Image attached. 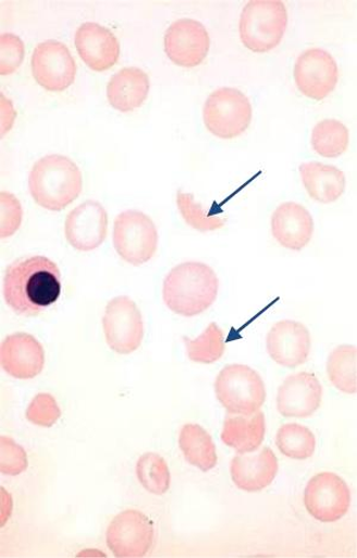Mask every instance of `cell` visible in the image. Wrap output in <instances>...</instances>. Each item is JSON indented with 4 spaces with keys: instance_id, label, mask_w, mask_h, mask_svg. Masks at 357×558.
<instances>
[{
    "instance_id": "6da1fadb",
    "label": "cell",
    "mask_w": 357,
    "mask_h": 558,
    "mask_svg": "<svg viewBox=\"0 0 357 558\" xmlns=\"http://www.w3.org/2000/svg\"><path fill=\"white\" fill-rule=\"evenodd\" d=\"M62 293L61 271L46 256H29L16 259L7 267L3 295L15 314L35 317L53 306Z\"/></svg>"
},
{
    "instance_id": "7a4b0ae2",
    "label": "cell",
    "mask_w": 357,
    "mask_h": 558,
    "mask_svg": "<svg viewBox=\"0 0 357 558\" xmlns=\"http://www.w3.org/2000/svg\"><path fill=\"white\" fill-rule=\"evenodd\" d=\"M219 290V277L210 266L189 262L175 266L165 276L162 298L172 313L193 318L213 305Z\"/></svg>"
},
{
    "instance_id": "3957f363",
    "label": "cell",
    "mask_w": 357,
    "mask_h": 558,
    "mask_svg": "<svg viewBox=\"0 0 357 558\" xmlns=\"http://www.w3.org/2000/svg\"><path fill=\"white\" fill-rule=\"evenodd\" d=\"M28 185L38 206L60 213L81 197L84 179L81 168L72 159L50 154L35 162Z\"/></svg>"
},
{
    "instance_id": "277c9868",
    "label": "cell",
    "mask_w": 357,
    "mask_h": 558,
    "mask_svg": "<svg viewBox=\"0 0 357 558\" xmlns=\"http://www.w3.org/2000/svg\"><path fill=\"white\" fill-rule=\"evenodd\" d=\"M287 24V9L280 0H250L239 19L241 41L253 53H268L283 41Z\"/></svg>"
},
{
    "instance_id": "5b68a950",
    "label": "cell",
    "mask_w": 357,
    "mask_h": 558,
    "mask_svg": "<svg viewBox=\"0 0 357 558\" xmlns=\"http://www.w3.org/2000/svg\"><path fill=\"white\" fill-rule=\"evenodd\" d=\"M214 392L229 414L253 415L264 405L267 392L261 375L247 365H227L214 381Z\"/></svg>"
},
{
    "instance_id": "8992f818",
    "label": "cell",
    "mask_w": 357,
    "mask_h": 558,
    "mask_svg": "<svg viewBox=\"0 0 357 558\" xmlns=\"http://www.w3.org/2000/svg\"><path fill=\"white\" fill-rule=\"evenodd\" d=\"M251 119L253 108L248 97L234 87L213 90L204 104V124L213 136L222 140L244 135Z\"/></svg>"
},
{
    "instance_id": "52a82bcc",
    "label": "cell",
    "mask_w": 357,
    "mask_h": 558,
    "mask_svg": "<svg viewBox=\"0 0 357 558\" xmlns=\"http://www.w3.org/2000/svg\"><path fill=\"white\" fill-rule=\"evenodd\" d=\"M112 242L123 262L143 266L158 252V228L143 211L126 210L114 219Z\"/></svg>"
},
{
    "instance_id": "ba28073f",
    "label": "cell",
    "mask_w": 357,
    "mask_h": 558,
    "mask_svg": "<svg viewBox=\"0 0 357 558\" xmlns=\"http://www.w3.org/2000/svg\"><path fill=\"white\" fill-rule=\"evenodd\" d=\"M103 331L108 345L119 355H131L141 347L145 324L141 311L131 296L113 298L103 316Z\"/></svg>"
},
{
    "instance_id": "9c48e42d",
    "label": "cell",
    "mask_w": 357,
    "mask_h": 558,
    "mask_svg": "<svg viewBox=\"0 0 357 558\" xmlns=\"http://www.w3.org/2000/svg\"><path fill=\"white\" fill-rule=\"evenodd\" d=\"M304 505L316 521L335 523L348 513L352 492L341 476L323 472L315 475L306 485Z\"/></svg>"
},
{
    "instance_id": "30bf717a",
    "label": "cell",
    "mask_w": 357,
    "mask_h": 558,
    "mask_svg": "<svg viewBox=\"0 0 357 558\" xmlns=\"http://www.w3.org/2000/svg\"><path fill=\"white\" fill-rule=\"evenodd\" d=\"M155 538V524L145 513L132 509L114 517L107 530L108 548L121 558L145 557Z\"/></svg>"
},
{
    "instance_id": "8fae6325",
    "label": "cell",
    "mask_w": 357,
    "mask_h": 558,
    "mask_svg": "<svg viewBox=\"0 0 357 558\" xmlns=\"http://www.w3.org/2000/svg\"><path fill=\"white\" fill-rule=\"evenodd\" d=\"M340 77L337 62L329 51L311 48L303 51L295 64L299 93L312 100H323L334 93Z\"/></svg>"
},
{
    "instance_id": "7c38bea8",
    "label": "cell",
    "mask_w": 357,
    "mask_h": 558,
    "mask_svg": "<svg viewBox=\"0 0 357 558\" xmlns=\"http://www.w3.org/2000/svg\"><path fill=\"white\" fill-rule=\"evenodd\" d=\"M164 53L184 69H195L207 59L211 46L210 35L204 25L190 19L177 20L164 34Z\"/></svg>"
},
{
    "instance_id": "4fadbf2b",
    "label": "cell",
    "mask_w": 357,
    "mask_h": 558,
    "mask_svg": "<svg viewBox=\"0 0 357 558\" xmlns=\"http://www.w3.org/2000/svg\"><path fill=\"white\" fill-rule=\"evenodd\" d=\"M32 71L38 85L49 93H62L75 82L76 63L66 45L48 40L36 46Z\"/></svg>"
},
{
    "instance_id": "5bb4252c",
    "label": "cell",
    "mask_w": 357,
    "mask_h": 558,
    "mask_svg": "<svg viewBox=\"0 0 357 558\" xmlns=\"http://www.w3.org/2000/svg\"><path fill=\"white\" fill-rule=\"evenodd\" d=\"M109 217L97 201H86L73 209L65 220V236L75 251L94 252L108 236Z\"/></svg>"
},
{
    "instance_id": "9a60e30c",
    "label": "cell",
    "mask_w": 357,
    "mask_h": 558,
    "mask_svg": "<svg viewBox=\"0 0 357 558\" xmlns=\"http://www.w3.org/2000/svg\"><path fill=\"white\" fill-rule=\"evenodd\" d=\"M311 345L309 329L296 320L275 323L266 337L268 355L276 365L290 369L303 366L308 361Z\"/></svg>"
},
{
    "instance_id": "2e32d148",
    "label": "cell",
    "mask_w": 357,
    "mask_h": 558,
    "mask_svg": "<svg viewBox=\"0 0 357 558\" xmlns=\"http://www.w3.org/2000/svg\"><path fill=\"white\" fill-rule=\"evenodd\" d=\"M323 387L309 372L291 374L278 389L276 409L286 418H309L322 405Z\"/></svg>"
},
{
    "instance_id": "e0dca14e",
    "label": "cell",
    "mask_w": 357,
    "mask_h": 558,
    "mask_svg": "<svg viewBox=\"0 0 357 558\" xmlns=\"http://www.w3.org/2000/svg\"><path fill=\"white\" fill-rule=\"evenodd\" d=\"M0 363L11 378L30 380L45 368V349L30 333H12L5 337L0 347Z\"/></svg>"
},
{
    "instance_id": "ac0fdd59",
    "label": "cell",
    "mask_w": 357,
    "mask_h": 558,
    "mask_svg": "<svg viewBox=\"0 0 357 558\" xmlns=\"http://www.w3.org/2000/svg\"><path fill=\"white\" fill-rule=\"evenodd\" d=\"M74 44L82 60L95 72H107L121 57L116 35L95 22H86L75 33Z\"/></svg>"
},
{
    "instance_id": "d6986e66",
    "label": "cell",
    "mask_w": 357,
    "mask_h": 558,
    "mask_svg": "<svg viewBox=\"0 0 357 558\" xmlns=\"http://www.w3.org/2000/svg\"><path fill=\"white\" fill-rule=\"evenodd\" d=\"M272 235L291 252H301L313 236L315 222L311 214L298 203L280 204L271 218Z\"/></svg>"
},
{
    "instance_id": "ffe728a7",
    "label": "cell",
    "mask_w": 357,
    "mask_h": 558,
    "mask_svg": "<svg viewBox=\"0 0 357 558\" xmlns=\"http://www.w3.org/2000/svg\"><path fill=\"white\" fill-rule=\"evenodd\" d=\"M279 472V462L271 448H263L255 456L239 453L231 463V475L235 486L255 493L271 486Z\"/></svg>"
},
{
    "instance_id": "44dd1931",
    "label": "cell",
    "mask_w": 357,
    "mask_h": 558,
    "mask_svg": "<svg viewBox=\"0 0 357 558\" xmlns=\"http://www.w3.org/2000/svg\"><path fill=\"white\" fill-rule=\"evenodd\" d=\"M149 90V76L144 70L125 68L112 75L107 87V97L114 110L126 113L141 108Z\"/></svg>"
},
{
    "instance_id": "7402d4cb",
    "label": "cell",
    "mask_w": 357,
    "mask_h": 558,
    "mask_svg": "<svg viewBox=\"0 0 357 558\" xmlns=\"http://www.w3.org/2000/svg\"><path fill=\"white\" fill-rule=\"evenodd\" d=\"M299 172L306 192L317 203L333 204L346 191V175L335 166L304 162L299 166Z\"/></svg>"
},
{
    "instance_id": "603a6c76",
    "label": "cell",
    "mask_w": 357,
    "mask_h": 558,
    "mask_svg": "<svg viewBox=\"0 0 357 558\" xmlns=\"http://www.w3.org/2000/svg\"><path fill=\"white\" fill-rule=\"evenodd\" d=\"M266 436V418L259 411L246 417V415L227 414L224 421L221 438L223 444L233 448L238 453H251L257 451Z\"/></svg>"
},
{
    "instance_id": "cb8c5ba5",
    "label": "cell",
    "mask_w": 357,
    "mask_h": 558,
    "mask_svg": "<svg viewBox=\"0 0 357 558\" xmlns=\"http://www.w3.org/2000/svg\"><path fill=\"white\" fill-rule=\"evenodd\" d=\"M178 447L185 460L204 473L212 471L219 463L212 437L198 424L188 423L182 427Z\"/></svg>"
},
{
    "instance_id": "d4e9b609",
    "label": "cell",
    "mask_w": 357,
    "mask_h": 558,
    "mask_svg": "<svg viewBox=\"0 0 357 558\" xmlns=\"http://www.w3.org/2000/svg\"><path fill=\"white\" fill-rule=\"evenodd\" d=\"M357 350L355 345L342 344L330 353L327 362L328 378L344 395L357 391Z\"/></svg>"
},
{
    "instance_id": "484cf974",
    "label": "cell",
    "mask_w": 357,
    "mask_h": 558,
    "mask_svg": "<svg viewBox=\"0 0 357 558\" xmlns=\"http://www.w3.org/2000/svg\"><path fill=\"white\" fill-rule=\"evenodd\" d=\"M349 130L333 119L318 122L311 134L312 149L323 158L336 159L349 147Z\"/></svg>"
},
{
    "instance_id": "4316f807",
    "label": "cell",
    "mask_w": 357,
    "mask_h": 558,
    "mask_svg": "<svg viewBox=\"0 0 357 558\" xmlns=\"http://www.w3.org/2000/svg\"><path fill=\"white\" fill-rule=\"evenodd\" d=\"M275 445L286 458L305 461L313 457L316 437L309 427L297 423H288L280 426Z\"/></svg>"
},
{
    "instance_id": "83f0119b",
    "label": "cell",
    "mask_w": 357,
    "mask_h": 558,
    "mask_svg": "<svg viewBox=\"0 0 357 558\" xmlns=\"http://www.w3.org/2000/svg\"><path fill=\"white\" fill-rule=\"evenodd\" d=\"M138 483L151 495L163 496L171 488L168 462L157 452H146L136 464Z\"/></svg>"
},
{
    "instance_id": "f1b7e54d",
    "label": "cell",
    "mask_w": 357,
    "mask_h": 558,
    "mask_svg": "<svg viewBox=\"0 0 357 558\" xmlns=\"http://www.w3.org/2000/svg\"><path fill=\"white\" fill-rule=\"evenodd\" d=\"M187 357L201 365H212L220 361L225 352L224 333L222 329L212 322L204 332L195 340L183 339Z\"/></svg>"
},
{
    "instance_id": "f546056e",
    "label": "cell",
    "mask_w": 357,
    "mask_h": 558,
    "mask_svg": "<svg viewBox=\"0 0 357 558\" xmlns=\"http://www.w3.org/2000/svg\"><path fill=\"white\" fill-rule=\"evenodd\" d=\"M176 205L186 225L197 231H216L226 225L225 218L209 215L208 211L204 210L201 204L196 202L193 193L178 191Z\"/></svg>"
},
{
    "instance_id": "4dcf8cb0",
    "label": "cell",
    "mask_w": 357,
    "mask_h": 558,
    "mask_svg": "<svg viewBox=\"0 0 357 558\" xmlns=\"http://www.w3.org/2000/svg\"><path fill=\"white\" fill-rule=\"evenodd\" d=\"M25 417L35 425L50 427L60 420L61 410L53 396L40 393L30 402Z\"/></svg>"
},
{
    "instance_id": "1f68e13d",
    "label": "cell",
    "mask_w": 357,
    "mask_h": 558,
    "mask_svg": "<svg viewBox=\"0 0 357 558\" xmlns=\"http://www.w3.org/2000/svg\"><path fill=\"white\" fill-rule=\"evenodd\" d=\"M25 47L15 34L0 36V74H14L24 61Z\"/></svg>"
},
{
    "instance_id": "d6a6232c",
    "label": "cell",
    "mask_w": 357,
    "mask_h": 558,
    "mask_svg": "<svg viewBox=\"0 0 357 558\" xmlns=\"http://www.w3.org/2000/svg\"><path fill=\"white\" fill-rule=\"evenodd\" d=\"M0 470L2 474L17 476L28 469V457L24 449L14 439L2 436L0 438Z\"/></svg>"
},
{
    "instance_id": "836d02e7",
    "label": "cell",
    "mask_w": 357,
    "mask_h": 558,
    "mask_svg": "<svg viewBox=\"0 0 357 558\" xmlns=\"http://www.w3.org/2000/svg\"><path fill=\"white\" fill-rule=\"evenodd\" d=\"M0 238L7 239L15 235L22 225L23 210L20 201L14 194L3 191L0 193Z\"/></svg>"
},
{
    "instance_id": "e575fe53",
    "label": "cell",
    "mask_w": 357,
    "mask_h": 558,
    "mask_svg": "<svg viewBox=\"0 0 357 558\" xmlns=\"http://www.w3.org/2000/svg\"><path fill=\"white\" fill-rule=\"evenodd\" d=\"M0 98H2L0 106H2V137H4L10 132L12 125H14L17 113L10 99L3 94L0 95Z\"/></svg>"
}]
</instances>
